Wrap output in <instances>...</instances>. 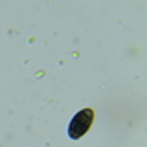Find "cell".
<instances>
[{
    "mask_svg": "<svg viewBox=\"0 0 147 147\" xmlns=\"http://www.w3.org/2000/svg\"><path fill=\"white\" fill-rule=\"evenodd\" d=\"M92 123H94V110L92 109H83L77 114H74V118L68 123V136L72 140H79L90 131Z\"/></svg>",
    "mask_w": 147,
    "mask_h": 147,
    "instance_id": "1",
    "label": "cell"
}]
</instances>
